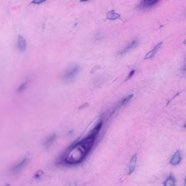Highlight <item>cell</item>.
I'll return each instance as SVG.
<instances>
[{"label": "cell", "instance_id": "cell-1", "mask_svg": "<svg viewBox=\"0 0 186 186\" xmlns=\"http://www.w3.org/2000/svg\"><path fill=\"white\" fill-rule=\"evenodd\" d=\"M101 127L99 124L92 134L78 142L74 146L67 154L65 162L70 164H77L82 162L92 148L96 135Z\"/></svg>", "mask_w": 186, "mask_h": 186}, {"label": "cell", "instance_id": "cell-2", "mask_svg": "<svg viewBox=\"0 0 186 186\" xmlns=\"http://www.w3.org/2000/svg\"><path fill=\"white\" fill-rule=\"evenodd\" d=\"M80 69L81 67L79 65L74 64L65 71L63 75V79L67 82L71 81L78 74Z\"/></svg>", "mask_w": 186, "mask_h": 186}, {"label": "cell", "instance_id": "cell-3", "mask_svg": "<svg viewBox=\"0 0 186 186\" xmlns=\"http://www.w3.org/2000/svg\"><path fill=\"white\" fill-rule=\"evenodd\" d=\"M18 45L19 48L21 51H24L26 48V43L23 37L21 36H19L18 38Z\"/></svg>", "mask_w": 186, "mask_h": 186}, {"label": "cell", "instance_id": "cell-4", "mask_svg": "<svg viewBox=\"0 0 186 186\" xmlns=\"http://www.w3.org/2000/svg\"><path fill=\"white\" fill-rule=\"evenodd\" d=\"M137 45H138V42L137 41H133L132 42L130 43V44H129L122 51H121L120 54H125L127 52L129 51L131 49L136 47L137 46Z\"/></svg>", "mask_w": 186, "mask_h": 186}, {"label": "cell", "instance_id": "cell-5", "mask_svg": "<svg viewBox=\"0 0 186 186\" xmlns=\"http://www.w3.org/2000/svg\"><path fill=\"white\" fill-rule=\"evenodd\" d=\"M159 0H142L141 6L144 7H149L156 4Z\"/></svg>", "mask_w": 186, "mask_h": 186}, {"label": "cell", "instance_id": "cell-6", "mask_svg": "<svg viewBox=\"0 0 186 186\" xmlns=\"http://www.w3.org/2000/svg\"><path fill=\"white\" fill-rule=\"evenodd\" d=\"M162 43L161 42L160 43H159L157 45L156 47H154V49L151 51L150 52H149L148 53L147 55H146L145 56L144 59H148L150 58H152L153 56H154V54H155V52L158 49H159L161 47V45H162Z\"/></svg>", "mask_w": 186, "mask_h": 186}, {"label": "cell", "instance_id": "cell-7", "mask_svg": "<svg viewBox=\"0 0 186 186\" xmlns=\"http://www.w3.org/2000/svg\"><path fill=\"white\" fill-rule=\"evenodd\" d=\"M136 161H137V157L135 155L133 157L130 161V165H129V175L132 174L133 171L134 170Z\"/></svg>", "mask_w": 186, "mask_h": 186}, {"label": "cell", "instance_id": "cell-8", "mask_svg": "<svg viewBox=\"0 0 186 186\" xmlns=\"http://www.w3.org/2000/svg\"><path fill=\"white\" fill-rule=\"evenodd\" d=\"M180 154L179 151H177L172 157L171 160V163L173 165H176L180 161Z\"/></svg>", "mask_w": 186, "mask_h": 186}, {"label": "cell", "instance_id": "cell-9", "mask_svg": "<svg viewBox=\"0 0 186 186\" xmlns=\"http://www.w3.org/2000/svg\"><path fill=\"white\" fill-rule=\"evenodd\" d=\"M107 17L109 19L115 20L117 19L118 18L120 17V15L117 13H116L114 11L112 10V11L109 12L107 13Z\"/></svg>", "mask_w": 186, "mask_h": 186}, {"label": "cell", "instance_id": "cell-10", "mask_svg": "<svg viewBox=\"0 0 186 186\" xmlns=\"http://www.w3.org/2000/svg\"><path fill=\"white\" fill-rule=\"evenodd\" d=\"M175 181L174 177L170 176L164 182V184L165 186H174L175 185Z\"/></svg>", "mask_w": 186, "mask_h": 186}, {"label": "cell", "instance_id": "cell-11", "mask_svg": "<svg viewBox=\"0 0 186 186\" xmlns=\"http://www.w3.org/2000/svg\"><path fill=\"white\" fill-rule=\"evenodd\" d=\"M26 160H27L26 159L24 160L20 163L17 166H16L15 167H14L13 169V171H19L23 167V166L26 163Z\"/></svg>", "mask_w": 186, "mask_h": 186}, {"label": "cell", "instance_id": "cell-12", "mask_svg": "<svg viewBox=\"0 0 186 186\" xmlns=\"http://www.w3.org/2000/svg\"><path fill=\"white\" fill-rule=\"evenodd\" d=\"M28 83H29V81H27L20 86L19 87V88L18 89V92L20 93L21 92H23V91H24L25 89V88H26V87H27V85H28Z\"/></svg>", "mask_w": 186, "mask_h": 186}, {"label": "cell", "instance_id": "cell-13", "mask_svg": "<svg viewBox=\"0 0 186 186\" xmlns=\"http://www.w3.org/2000/svg\"><path fill=\"white\" fill-rule=\"evenodd\" d=\"M133 95H130L128 96L127 97H125V98L123 99L122 101V104H125L126 103H127L128 101H129V100L133 97Z\"/></svg>", "mask_w": 186, "mask_h": 186}, {"label": "cell", "instance_id": "cell-14", "mask_svg": "<svg viewBox=\"0 0 186 186\" xmlns=\"http://www.w3.org/2000/svg\"><path fill=\"white\" fill-rule=\"evenodd\" d=\"M47 0H33L31 3L33 4H37V5H39L42 3L46 1Z\"/></svg>", "mask_w": 186, "mask_h": 186}, {"label": "cell", "instance_id": "cell-15", "mask_svg": "<svg viewBox=\"0 0 186 186\" xmlns=\"http://www.w3.org/2000/svg\"><path fill=\"white\" fill-rule=\"evenodd\" d=\"M100 66L99 65H95V66L92 69H91V71H90V73L91 74H94L95 72L99 68Z\"/></svg>", "mask_w": 186, "mask_h": 186}, {"label": "cell", "instance_id": "cell-16", "mask_svg": "<svg viewBox=\"0 0 186 186\" xmlns=\"http://www.w3.org/2000/svg\"><path fill=\"white\" fill-rule=\"evenodd\" d=\"M135 72V70H132V71L130 72L128 76L127 77V78H126V80H126V81H127V80H128V79H129V78H131L132 76H133V75L134 74Z\"/></svg>", "mask_w": 186, "mask_h": 186}, {"label": "cell", "instance_id": "cell-17", "mask_svg": "<svg viewBox=\"0 0 186 186\" xmlns=\"http://www.w3.org/2000/svg\"><path fill=\"white\" fill-rule=\"evenodd\" d=\"M88 104L87 103H85V104H84L83 105L81 106V107H80V108H84V107H86L88 106Z\"/></svg>", "mask_w": 186, "mask_h": 186}, {"label": "cell", "instance_id": "cell-18", "mask_svg": "<svg viewBox=\"0 0 186 186\" xmlns=\"http://www.w3.org/2000/svg\"><path fill=\"white\" fill-rule=\"evenodd\" d=\"M88 1H89V0H81V1H80V2H86Z\"/></svg>", "mask_w": 186, "mask_h": 186}]
</instances>
